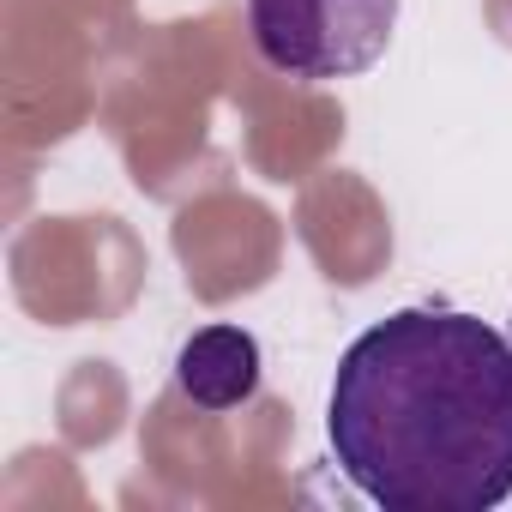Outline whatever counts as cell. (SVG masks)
Instances as JSON below:
<instances>
[{"mask_svg":"<svg viewBox=\"0 0 512 512\" xmlns=\"http://www.w3.org/2000/svg\"><path fill=\"white\" fill-rule=\"evenodd\" d=\"M326 440L386 512H494L512 494V338L464 308L374 320L338 356Z\"/></svg>","mask_w":512,"mask_h":512,"instance_id":"cell-1","label":"cell"},{"mask_svg":"<svg viewBox=\"0 0 512 512\" xmlns=\"http://www.w3.org/2000/svg\"><path fill=\"white\" fill-rule=\"evenodd\" d=\"M398 31V0H247V37L272 73L338 85L380 67Z\"/></svg>","mask_w":512,"mask_h":512,"instance_id":"cell-2","label":"cell"},{"mask_svg":"<svg viewBox=\"0 0 512 512\" xmlns=\"http://www.w3.org/2000/svg\"><path fill=\"white\" fill-rule=\"evenodd\" d=\"M260 338L247 326H199L181 350H175V386L193 410L223 416L241 410L260 392Z\"/></svg>","mask_w":512,"mask_h":512,"instance_id":"cell-3","label":"cell"},{"mask_svg":"<svg viewBox=\"0 0 512 512\" xmlns=\"http://www.w3.org/2000/svg\"><path fill=\"white\" fill-rule=\"evenodd\" d=\"M506 338H512V320H506Z\"/></svg>","mask_w":512,"mask_h":512,"instance_id":"cell-4","label":"cell"}]
</instances>
